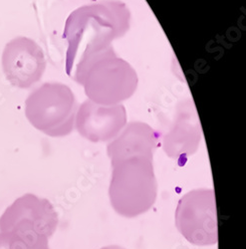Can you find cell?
Masks as SVG:
<instances>
[{
  "instance_id": "cell-1",
  "label": "cell",
  "mask_w": 246,
  "mask_h": 249,
  "mask_svg": "<svg viewBox=\"0 0 246 249\" xmlns=\"http://www.w3.org/2000/svg\"><path fill=\"white\" fill-rule=\"evenodd\" d=\"M130 23L131 12L119 0H102L74 10L63 32L67 42V74L71 77L81 61L112 46L114 40L128 32Z\"/></svg>"
},
{
  "instance_id": "cell-2",
  "label": "cell",
  "mask_w": 246,
  "mask_h": 249,
  "mask_svg": "<svg viewBox=\"0 0 246 249\" xmlns=\"http://www.w3.org/2000/svg\"><path fill=\"white\" fill-rule=\"evenodd\" d=\"M71 78L83 86L88 100L100 105H119L135 94L139 84L136 70L112 46L81 61Z\"/></svg>"
},
{
  "instance_id": "cell-3",
  "label": "cell",
  "mask_w": 246,
  "mask_h": 249,
  "mask_svg": "<svg viewBox=\"0 0 246 249\" xmlns=\"http://www.w3.org/2000/svg\"><path fill=\"white\" fill-rule=\"evenodd\" d=\"M25 105L27 119L40 132L60 138L73 131L78 106L74 93L67 85L45 83L29 95Z\"/></svg>"
},
{
  "instance_id": "cell-4",
  "label": "cell",
  "mask_w": 246,
  "mask_h": 249,
  "mask_svg": "<svg viewBox=\"0 0 246 249\" xmlns=\"http://www.w3.org/2000/svg\"><path fill=\"white\" fill-rule=\"evenodd\" d=\"M2 68L11 85L21 89L30 88L41 79L46 69L44 52L34 40L17 37L4 48Z\"/></svg>"
},
{
  "instance_id": "cell-5",
  "label": "cell",
  "mask_w": 246,
  "mask_h": 249,
  "mask_svg": "<svg viewBox=\"0 0 246 249\" xmlns=\"http://www.w3.org/2000/svg\"><path fill=\"white\" fill-rule=\"evenodd\" d=\"M127 111L119 105H100L86 100L78 107L75 127L91 142H106L117 138L127 126Z\"/></svg>"
},
{
  "instance_id": "cell-6",
  "label": "cell",
  "mask_w": 246,
  "mask_h": 249,
  "mask_svg": "<svg viewBox=\"0 0 246 249\" xmlns=\"http://www.w3.org/2000/svg\"><path fill=\"white\" fill-rule=\"evenodd\" d=\"M57 223L56 213L46 199L25 195L16 199L0 217V232L32 230L51 236Z\"/></svg>"
},
{
  "instance_id": "cell-7",
  "label": "cell",
  "mask_w": 246,
  "mask_h": 249,
  "mask_svg": "<svg viewBox=\"0 0 246 249\" xmlns=\"http://www.w3.org/2000/svg\"><path fill=\"white\" fill-rule=\"evenodd\" d=\"M201 130L192 100L182 101L176 108L174 124L163 139L167 153L173 157L194 152L200 141Z\"/></svg>"
},
{
  "instance_id": "cell-8",
  "label": "cell",
  "mask_w": 246,
  "mask_h": 249,
  "mask_svg": "<svg viewBox=\"0 0 246 249\" xmlns=\"http://www.w3.org/2000/svg\"><path fill=\"white\" fill-rule=\"evenodd\" d=\"M48 237L31 230L0 232V249H49Z\"/></svg>"
}]
</instances>
